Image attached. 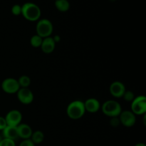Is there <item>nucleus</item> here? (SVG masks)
Masks as SVG:
<instances>
[{"label":"nucleus","instance_id":"4","mask_svg":"<svg viewBox=\"0 0 146 146\" xmlns=\"http://www.w3.org/2000/svg\"><path fill=\"white\" fill-rule=\"evenodd\" d=\"M53 24L50 20L47 19H42L38 20L36 26V34L44 38L49 37L53 32Z\"/></svg>","mask_w":146,"mask_h":146},{"label":"nucleus","instance_id":"24","mask_svg":"<svg viewBox=\"0 0 146 146\" xmlns=\"http://www.w3.org/2000/svg\"><path fill=\"white\" fill-rule=\"evenodd\" d=\"M7 126V123L5 120V118L0 116V131H2Z\"/></svg>","mask_w":146,"mask_h":146},{"label":"nucleus","instance_id":"6","mask_svg":"<svg viewBox=\"0 0 146 146\" xmlns=\"http://www.w3.org/2000/svg\"><path fill=\"white\" fill-rule=\"evenodd\" d=\"M1 88L3 91L9 94H17L19 90L20 86L18 81L15 78H5L1 83Z\"/></svg>","mask_w":146,"mask_h":146},{"label":"nucleus","instance_id":"25","mask_svg":"<svg viewBox=\"0 0 146 146\" xmlns=\"http://www.w3.org/2000/svg\"><path fill=\"white\" fill-rule=\"evenodd\" d=\"M52 38L56 44V43H58L60 41H61V36H60L59 35H55L54 37H52Z\"/></svg>","mask_w":146,"mask_h":146},{"label":"nucleus","instance_id":"8","mask_svg":"<svg viewBox=\"0 0 146 146\" xmlns=\"http://www.w3.org/2000/svg\"><path fill=\"white\" fill-rule=\"evenodd\" d=\"M5 118L7 125L10 126H18L22 120V114L18 110H11L7 113Z\"/></svg>","mask_w":146,"mask_h":146},{"label":"nucleus","instance_id":"15","mask_svg":"<svg viewBox=\"0 0 146 146\" xmlns=\"http://www.w3.org/2000/svg\"><path fill=\"white\" fill-rule=\"evenodd\" d=\"M55 7L61 12H66L70 8V3L68 0H55Z\"/></svg>","mask_w":146,"mask_h":146},{"label":"nucleus","instance_id":"23","mask_svg":"<svg viewBox=\"0 0 146 146\" xmlns=\"http://www.w3.org/2000/svg\"><path fill=\"white\" fill-rule=\"evenodd\" d=\"M19 146H35V144L31 141V139L23 140Z\"/></svg>","mask_w":146,"mask_h":146},{"label":"nucleus","instance_id":"12","mask_svg":"<svg viewBox=\"0 0 146 146\" xmlns=\"http://www.w3.org/2000/svg\"><path fill=\"white\" fill-rule=\"evenodd\" d=\"M84 104L86 111H88L91 113H96L97 111H99L100 108H101L99 101L94 98H88L85 102H84Z\"/></svg>","mask_w":146,"mask_h":146},{"label":"nucleus","instance_id":"5","mask_svg":"<svg viewBox=\"0 0 146 146\" xmlns=\"http://www.w3.org/2000/svg\"><path fill=\"white\" fill-rule=\"evenodd\" d=\"M131 111L135 115H145L146 112V98L144 96L135 97L131 102Z\"/></svg>","mask_w":146,"mask_h":146},{"label":"nucleus","instance_id":"3","mask_svg":"<svg viewBox=\"0 0 146 146\" xmlns=\"http://www.w3.org/2000/svg\"><path fill=\"white\" fill-rule=\"evenodd\" d=\"M102 112L108 117H118L122 111L121 104L116 101L108 100L103 104L101 106Z\"/></svg>","mask_w":146,"mask_h":146},{"label":"nucleus","instance_id":"22","mask_svg":"<svg viewBox=\"0 0 146 146\" xmlns=\"http://www.w3.org/2000/svg\"><path fill=\"white\" fill-rule=\"evenodd\" d=\"M110 124L113 127H118L121 124L119 118L118 117H113V118H111V119L110 120Z\"/></svg>","mask_w":146,"mask_h":146},{"label":"nucleus","instance_id":"1","mask_svg":"<svg viewBox=\"0 0 146 146\" xmlns=\"http://www.w3.org/2000/svg\"><path fill=\"white\" fill-rule=\"evenodd\" d=\"M21 14L28 21H36L40 19L41 11L37 4L33 2H26L21 6Z\"/></svg>","mask_w":146,"mask_h":146},{"label":"nucleus","instance_id":"28","mask_svg":"<svg viewBox=\"0 0 146 146\" xmlns=\"http://www.w3.org/2000/svg\"><path fill=\"white\" fill-rule=\"evenodd\" d=\"M110 1H111V2H113V1H115L116 0H109Z\"/></svg>","mask_w":146,"mask_h":146},{"label":"nucleus","instance_id":"7","mask_svg":"<svg viewBox=\"0 0 146 146\" xmlns=\"http://www.w3.org/2000/svg\"><path fill=\"white\" fill-rule=\"evenodd\" d=\"M118 118L121 124L128 128L133 126L136 122L135 115L131 111H122Z\"/></svg>","mask_w":146,"mask_h":146},{"label":"nucleus","instance_id":"19","mask_svg":"<svg viewBox=\"0 0 146 146\" xmlns=\"http://www.w3.org/2000/svg\"><path fill=\"white\" fill-rule=\"evenodd\" d=\"M123 99L125 100V101H127V102H132L135 97L133 91H125L123 96Z\"/></svg>","mask_w":146,"mask_h":146},{"label":"nucleus","instance_id":"26","mask_svg":"<svg viewBox=\"0 0 146 146\" xmlns=\"http://www.w3.org/2000/svg\"><path fill=\"white\" fill-rule=\"evenodd\" d=\"M135 146H146V145L145 143H137Z\"/></svg>","mask_w":146,"mask_h":146},{"label":"nucleus","instance_id":"11","mask_svg":"<svg viewBox=\"0 0 146 146\" xmlns=\"http://www.w3.org/2000/svg\"><path fill=\"white\" fill-rule=\"evenodd\" d=\"M17 131L19 138H22L23 140L30 139L33 133L31 127L26 123H20L17 126Z\"/></svg>","mask_w":146,"mask_h":146},{"label":"nucleus","instance_id":"27","mask_svg":"<svg viewBox=\"0 0 146 146\" xmlns=\"http://www.w3.org/2000/svg\"><path fill=\"white\" fill-rule=\"evenodd\" d=\"M3 139V137H2V135H1V134H0V142H1V140Z\"/></svg>","mask_w":146,"mask_h":146},{"label":"nucleus","instance_id":"2","mask_svg":"<svg viewBox=\"0 0 146 146\" xmlns=\"http://www.w3.org/2000/svg\"><path fill=\"white\" fill-rule=\"evenodd\" d=\"M86 113L84 104L81 101H74L68 104L66 113L71 119L78 120L82 118Z\"/></svg>","mask_w":146,"mask_h":146},{"label":"nucleus","instance_id":"10","mask_svg":"<svg viewBox=\"0 0 146 146\" xmlns=\"http://www.w3.org/2000/svg\"><path fill=\"white\" fill-rule=\"evenodd\" d=\"M110 93L115 98H122L126 91L125 86L121 81H114L111 84L109 88Z\"/></svg>","mask_w":146,"mask_h":146},{"label":"nucleus","instance_id":"17","mask_svg":"<svg viewBox=\"0 0 146 146\" xmlns=\"http://www.w3.org/2000/svg\"><path fill=\"white\" fill-rule=\"evenodd\" d=\"M17 81H18L19 84L20 88H28L30 84H31V79H30L28 76H21Z\"/></svg>","mask_w":146,"mask_h":146},{"label":"nucleus","instance_id":"20","mask_svg":"<svg viewBox=\"0 0 146 146\" xmlns=\"http://www.w3.org/2000/svg\"><path fill=\"white\" fill-rule=\"evenodd\" d=\"M0 146H16L15 141L3 138V139L0 142Z\"/></svg>","mask_w":146,"mask_h":146},{"label":"nucleus","instance_id":"21","mask_svg":"<svg viewBox=\"0 0 146 146\" xmlns=\"http://www.w3.org/2000/svg\"><path fill=\"white\" fill-rule=\"evenodd\" d=\"M11 13L15 16H19L21 14V6L19 4H14L11 7Z\"/></svg>","mask_w":146,"mask_h":146},{"label":"nucleus","instance_id":"16","mask_svg":"<svg viewBox=\"0 0 146 146\" xmlns=\"http://www.w3.org/2000/svg\"><path fill=\"white\" fill-rule=\"evenodd\" d=\"M33 143L34 144H40L44 141V134L41 131H36L32 133L31 138Z\"/></svg>","mask_w":146,"mask_h":146},{"label":"nucleus","instance_id":"18","mask_svg":"<svg viewBox=\"0 0 146 146\" xmlns=\"http://www.w3.org/2000/svg\"><path fill=\"white\" fill-rule=\"evenodd\" d=\"M42 41L43 38H41L37 34H35L31 36V39H30V44H31V46L34 47V48H38V47H41Z\"/></svg>","mask_w":146,"mask_h":146},{"label":"nucleus","instance_id":"9","mask_svg":"<svg viewBox=\"0 0 146 146\" xmlns=\"http://www.w3.org/2000/svg\"><path fill=\"white\" fill-rule=\"evenodd\" d=\"M17 94L19 101L24 105L31 104L34 101V94L29 88H20Z\"/></svg>","mask_w":146,"mask_h":146},{"label":"nucleus","instance_id":"13","mask_svg":"<svg viewBox=\"0 0 146 146\" xmlns=\"http://www.w3.org/2000/svg\"><path fill=\"white\" fill-rule=\"evenodd\" d=\"M56 47V43L54 42L52 37H46L43 38L42 44H41V48L42 51L45 54H51L54 51Z\"/></svg>","mask_w":146,"mask_h":146},{"label":"nucleus","instance_id":"14","mask_svg":"<svg viewBox=\"0 0 146 146\" xmlns=\"http://www.w3.org/2000/svg\"><path fill=\"white\" fill-rule=\"evenodd\" d=\"M2 137L4 138L13 140L15 141L19 138L18 131H17V126H10L7 125L2 131Z\"/></svg>","mask_w":146,"mask_h":146}]
</instances>
